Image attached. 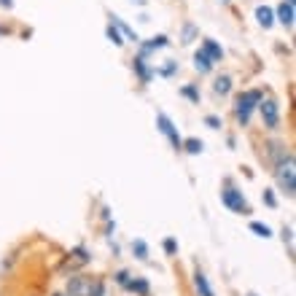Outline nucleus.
I'll return each instance as SVG.
<instances>
[{"instance_id": "aec40b11", "label": "nucleus", "mask_w": 296, "mask_h": 296, "mask_svg": "<svg viewBox=\"0 0 296 296\" xmlns=\"http://www.w3.org/2000/svg\"><path fill=\"white\" fill-rule=\"evenodd\" d=\"M127 288H129V291H138V294H146L148 291V283L146 280H129Z\"/></svg>"}, {"instance_id": "473e14b6", "label": "nucleus", "mask_w": 296, "mask_h": 296, "mask_svg": "<svg viewBox=\"0 0 296 296\" xmlns=\"http://www.w3.org/2000/svg\"><path fill=\"white\" fill-rule=\"evenodd\" d=\"M221 3H229V0H221Z\"/></svg>"}, {"instance_id": "c85d7f7f", "label": "nucleus", "mask_w": 296, "mask_h": 296, "mask_svg": "<svg viewBox=\"0 0 296 296\" xmlns=\"http://www.w3.org/2000/svg\"><path fill=\"white\" fill-rule=\"evenodd\" d=\"M283 240H286L288 245H291V226H286V229H283Z\"/></svg>"}, {"instance_id": "f3484780", "label": "nucleus", "mask_w": 296, "mask_h": 296, "mask_svg": "<svg viewBox=\"0 0 296 296\" xmlns=\"http://www.w3.org/2000/svg\"><path fill=\"white\" fill-rule=\"evenodd\" d=\"M183 148H186L189 153H194V156H197V153H202L205 143H202V140H197V138H189V140H183Z\"/></svg>"}, {"instance_id": "bb28decb", "label": "nucleus", "mask_w": 296, "mask_h": 296, "mask_svg": "<svg viewBox=\"0 0 296 296\" xmlns=\"http://www.w3.org/2000/svg\"><path fill=\"white\" fill-rule=\"evenodd\" d=\"M159 73H162V76H173V73H175V62H170V65H164V67H162V70H159Z\"/></svg>"}, {"instance_id": "423d86ee", "label": "nucleus", "mask_w": 296, "mask_h": 296, "mask_svg": "<svg viewBox=\"0 0 296 296\" xmlns=\"http://www.w3.org/2000/svg\"><path fill=\"white\" fill-rule=\"evenodd\" d=\"M259 108H261V118H264V127H266V129H277V124H280V108H277V102H275V100H264V97H261Z\"/></svg>"}, {"instance_id": "2f4dec72", "label": "nucleus", "mask_w": 296, "mask_h": 296, "mask_svg": "<svg viewBox=\"0 0 296 296\" xmlns=\"http://www.w3.org/2000/svg\"><path fill=\"white\" fill-rule=\"evenodd\" d=\"M5 32H8V30H5V27H0V35H5Z\"/></svg>"}, {"instance_id": "7ed1b4c3", "label": "nucleus", "mask_w": 296, "mask_h": 296, "mask_svg": "<svg viewBox=\"0 0 296 296\" xmlns=\"http://www.w3.org/2000/svg\"><path fill=\"white\" fill-rule=\"evenodd\" d=\"M277 183H280V189L286 191L288 197H294V191H296V173H294V156H291V153L277 164Z\"/></svg>"}, {"instance_id": "9b49d317", "label": "nucleus", "mask_w": 296, "mask_h": 296, "mask_svg": "<svg viewBox=\"0 0 296 296\" xmlns=\"http://www.w3.org/2000/svg\"><path fill=\"white\" fill-rule=\"evenodd\" d=\"M202 51H205V54H207L213 62H221V57H224V49H221L215 41H210V38H207V41H202Z\"/></svg>"}, {"instance_id": "f03ea898", "label": "nucleus", "mask_w": 296, "mask_h": 296, "mask_svg": "<svg viewBox=\"0 0 296 296\" xmlns=\"http://www.w3.org/2000/svg\"><path fill=\"white\" fill-rule=\"evenodd\" d=\"M67 294L70 296H102V283L92 280V277H70Z\"/></svg>"}, {"instance_id": "6ab92c4d", "label": "nucleus", "mask_w": 296, "mask_h": 296, "mask_svg": "<svg viewBox=\"0 0 296 296\" xmlns=\"http://www.w3.org/2000/svg\"><path fill=\"white\" fill-rule=\"evenodd\" d=\"M108 38H111V43H113V46H124V41H121V35H118V30H116V27H113V25H108Z\"/></svg>"}, {"instance_id": "b1692460", "label": "nucleus", "mask_w": 296, "mask_h": 296, "mask_svg": "<svg viewBox=\"0 0 296 296\" xmlns=\"http://www.w3.org/2000/svg\"><path fill=\"white\" fill-rule=\"evenodd\" d=\"M164 250H167L170 256H175V250H178V242H175L173 237H170V240H164Z\"/></svg>"}, {"instance_id": "5701e85b", "label": "nucleus", "mask_w": 296, "mask_h": 296, "mask_svg": "<svg viewBox=\"0 0 296 296\" xmlns=\"http://www.w3.org/2000/svg\"><path fill=\"white\" fill-rule=\"evenodd\" d=\"M180 92H183V94H186V97H189V100L199 102V89H197V87H183V89H180Z\"/></svg>"}, {"instance_id": "a878e982", "label": "nucleus", "mask_w": 296, "mask_h": 296, "mask_svg": "<svg viewBox=\"0 0 296 296\" xmlns=\"http://www.w3.org/2000/svg\"><path fill=\"white\" fill-rule=\"evenodd\" d=\"M264 202L269 205V207H275V205H277V199H275V194H272V189L264 191Z\"/></svg>"}, {"instance_id": "1a4fd4ad", "label": "nucleus", "mask_w": 296, "mask_h": 296, "mask_svg": "<svg viewBox=\"0 0 296 296\" xmlns=\"http://www.w3.org/2000/svg\"><path fill=\"white\" fill-rule=\"evenodd\" d=\"M294 16H296L294 3H286V0H283V3L277 5V19H280L286 27H294Z\"/></svg>"}, {"instance_id": "f257e3e1", "label": "nucleus", "mask_w": 296, "mask_h": 296, "mask_svg": "<svg viewBox=\"0 0 296 296\" xmlns=\"http://www.w3.org/2000/svg\"><path fill=\"white\" fill-rule=\"evenodd\" d=\"M261 102V92L259 89H248V92H242L240 97H237L235 102V113H237V121L245 127V124L250 121V113H253V108Z\"/></svg>"}, {"instance_id": "f8f14e48", "label": "nucleus", "mask_w": 296, "mask_h": 296, "mask_svg": "<svg viewBox=\"0 0 296 296\" xmlns=\"http://www.w3.org/2000/svg\"><path fill=\"white\" fill-rule=\"evenodd\" d=\"M135 70H138V76H140V81H143V84H148V81H151V76L156 73V70H151V67L146 65V57H138V59H135Z\"/></svg>"}, {"instance_id": "cd10ccee", "label": "nucleus", "mask_w": 296, "mask_h": 296, "mask_svg": "<svg viewBox=\"0 0 296 296\" xmlns=\"http://www.w3.org/2000/svg\"><path fill=\"white\" fill-rule=\"evenodd\" d=\"M116 280L121 283V286H127V283H129V275H127V272L121 269V272H118V275H116Z\"/></svg>"}, {"instance_id": "a211bd4d", "label": "nucleus", "mask_w": 296, "mask_h": 296, "mask_svg": "<svg viewBox=\"0 0 296 296\" xmlns=\"http://www.w3.org/2000/svg\"><path fill=\"white\" fill-rule=\"evenodd\" d=\"M250 232H256V235L264 237V240H266V237H272V229L266 224H261V221H253V224H250Z\"/></svg>"}, {"instance_id": "39448f33", "label": "nucleus", "mask_w": 296, "mask_h": 296, "mask_svg": "<svg viewBox=\"0 0 296 296\" xmlns=\"http://www.w3.org/2000/svg\"><path fill=\"white\" fill-rule=\"evenodd\" d=\"M221 202H224L229 210H235V213H250L242 191H237V189H224L221 191Z\"/></svg>"}, {"instance_id": "6e6552de", "label": "nucleus", "mask_w": 296, "mask_h": 296, "mask_svg": "<svg viewBox=\"0 0 296 296\" xmlns=\"http://www.w3.org/2000/svg\"><path fill=\"white\" fill-rule=\"evenodd\" d=\"M256 19H259V25L264 27V30H269V27L275 25V11H272L269 5H259V8H256Z\"/></svg>"}, {"instance_id": "412c9836", "label": "nucleus", "mask_w": 296, "mask_h": 296, "mask_svg": "<svg viewBox=\"0 0 296 296\" xmlns=\"http://www.w3.org/2000/svg\"><path fill=\"white\" fill-rule=\"evenodd\" d=\"M87 261H89V256H87V250H84V248L73 250V264H87Z\"/></svg>"}, {"instance_id": "9d476101", "label": "nucleus", "mask_w": 296, "mask_h": 296, "mask_svg": "<svg viewBox=\"0 0 296 296\" xmlns=\"http://www.w3.org/2000/svg\"><path fill=\"white\" fill-rule=\"evenodd\" d=\"M213 65H215V62H213V59H210V57H207V54H205V51H202V49H199V51H197V54H194V67H197V70H199V73H210V70H213Z\"/></svg>"}, {"instance_id": "393cba45", "label": "nucleus", "mask_w": 296, "mask_h": 296, "mask_svg": "<svg viewBox=\"0 0 296 296\" xmlns=\"http://www.w3.org/2000/svg\"><path fill=\"white\" fill-rule=\"evenodd\" d=\"M205 124H207L210 129H218L221 127V118L218 116H207V118H205Z\"/></svg>"}, {"instance_id": "dca6fc26", "label": "nucleus", "mask_w": 296, "mask_h": 296, "mask_svg": "<svg viewBox=\"0 0 296 296\" xmlns=\"http://www.w3.org/2000/svg\"><path fill=\"white\" fill-rule=\"evenodd\" d=\"M132 253L138 256L140 261H146V259H148V245H146V240H132Z\"/></svg>"}, {"instance_id": "0eeeda50", "label": "nucleus", "mask_w": 296, "mask_h": 296, "mask_svg": "<svg viewBox=\"0 0 296 296\" xmlns=\"http://www.w3.org/2000/svg\"><path fill=\"white\" fill-rule=\"evenodd\" d=\"M164 46H170V38L167 35H156V38H151V41L140 43V57L151 54V51H156V49H164Z\"/></svg>"}, {"instance_id": "20e7f679", "label": "nucleus", "mask_w": 296, "mask_h": 296, "mask_svg": "<svg viewBox=\"0 0 296 296\" xmlns=\"http://www.w3.org/2000/svg\"><path fill=\"white\" fill-rule=\"evenodd\" d=\"M156 124H159V132L170 138V143H173L175 151H180V148H183V138L178 135V127H175V124L170 121L167 113H156Z\"/></svg>"}, {"instance_id": "ddd939ff", "label": "nucleus", "mask_w": 296, "mask_h": 296, "mask_svg": "<svg viewBox=\"0 0 296 296\" xmlns=\"http://www.w3.org/2000/svg\"><path fill=\"white\" fill-rule=\"evenodd\" d=\"M194 286H197L199 296H215L213 288H210V283H207V277H205L202 272H197V275H194Z\"/></svg>"}, {"instance_id": "2eb2a0df", "label": "nucleus", "mask_w": 296, "mask_h": 296, "mask_svg": "<svg viewBox=\"0 0 296 296\" xmlns=\"http://www.w3.org/2000/svg\"><path fill=\"white\" fill-rule=\"evenodd\" d=\"M111 19H113V22H111V25H113V27H116V30H121V32H124V35H127V38H129V41H135V43H138V41H140V38H138V32H135V30H132V27H127V25H124V22H121V19H118V16H111Z\"/></svg>"}, {"instance_id": "4be33fe9", "label": "nucleus", "mask_w": 296, "mask_h": 296, "mask_svg": "<svg viewBox=\"0 0 296 296\" xmlns=\"http://www.w3.org/2000/svg\"><path fill=\"white\" fill-rule=\"evenodd\" d=\"M197 35V27L194 25H186L183 27V41H180V43H191V38H194Z\"/></svg>"}, {"instance_id": "72a5a7b5", "label": "nucleus", "mask_w": 296, "mask_h": 296, "mask_svg": "<svg viewBox=\"0 0 296 296\" xmlns=\"http://www.w3.org/2000/svg\"><path fill=\"white\" fill-rule=\"evenodd\" d=\"M286 3H294V0H286Z\"/></svg>"}, {"instance_id": "4468645a", "label": "nucleus", "mask_w": 296, "mask_h": 296, "mask_svg": "<svg viewBox=\"0 0 296 296\" xmlns=\"http://www.w3.org/2000/svg\"><path fill=\"white\" fill-rule=\"evenodd\" d=\"M213 92H215V94H221V97H224V94H229V92H232V78H229V76H221V78H215V84H213Z\"/></svg>"}, {"instance_id": "c756f323", "label": "nucleus", "mask_w": 296, "mask_h": 296, "mask_svg": "<svg viewBox=\"0 0 296 296\" xmlns=\"http://www.w3.org/2000/svg\"><path fill=\"white\" fill-rule=\"evenodd\" d=\"M0 5H5V8H11V5H14V0H0Z\"/></svg>"}, {"instance_id": "7c9ffc66", "label": "nucleus", "mask_w": 296, "mask_h": 296, "mask_svg": "<svg viewBox=\"0 0 296 296\" xmlns=\"http://www.w3.org/2000/svg\"><path fill=\"white\" fill-rule=\"evenodd\" d=\"M132 3H138V5H146V3H148V0H132Z\"/></svg>"}, {"instance_id": "f704fd0d", "label": "nucleus", "mask_w": 296, "mask_h": 296, "mask_svg": "<svg viewBox=\"0 0 296 296\" xmlns=\"http://www.w3.org/2000/svg\"><path fill=\"white\" fill-rule=\"evenodd\" d=\"M250 296H253V294H250Z\"/></svg>"}]
</instances>
